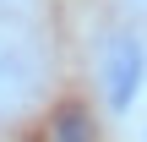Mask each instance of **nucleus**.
<instances>
[{
    "mask_svg": "<svg viewBox=\"0 0 147 142\" xmlns=\"http://www.w3.org/2000/svg\"><path fill=\"white\" fill-rule=\"evenodd\" d=\"M142 82H147V49L131 27L109 33L104 44V99L115 115H131V104L142 99Z\"/></svg>",
    "mask_w": 147,
    "mask_h": 142,
    "instance_id": "f257e3e1",
    "label": "nucleus"
},
{
    "mask_svg": "<svg viewBox=\"0 0 147 142\" xmlns=\"http://www.w3.org/2000/svg\"><path fill=\"white\" fill-rule=\"evenodd\" d=\"M49 142H98V126H93L87 104H60L55 126H49Z\"/></svg>",
    "mask_w": 147,
    "mask_h": 142,
    "instance_id": "f03ea898",
    "label": "nucleus"
}]
</instances>
